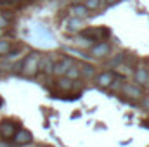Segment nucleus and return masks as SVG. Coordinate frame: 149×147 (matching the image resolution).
I'll return each mask as SVG.
<instances>
[{
	"instance_id": "nucleus-1",
	"label": "nucleus",
	"mask_w": 149,
	"mask_h": 147,
	"mask_svg": "<svg viewBox=\"0 0 149 147\" xmlns=\"http://www.w3.org/2000/svg\"><path fill=\"white\" fill-rule=\"evenodd\" d=\"M38 64H40L38 54H30L24 59V62L21 64V73L24 74V76H33L38 71Z\"/></svg>"
},
{
	"instance_id": "nucleus-2",
	"label": "nucleus",
	"mask_w": 149,
	"mask_h": 147,
	"mask_svg": "<svg viewBox=\"0 0 149 147\" xmlns=\"http://www.w3.org/2000/svg\"><path fill=\"white\" fill-rule=\"evenodd\" d=\"M121 94L132 101H139V99H144V92L139 85L135 83H123L121 85Z\"/></svg>"
},
{
	"instance_id": "nucleus-3",
	"label": "nucleus",
	"mask_w": 149,
	"mask_h": 147,
	"mask_svg": "<svg viewBox=\"0 0 149 147\" xmlns=\"http://www.w3.org/2000/svg\"><path fill=\"white\" fill-rule=\"evenodd\" d=\"M16 130H17V126H16L14 121H10V119H2L0 121V137L3 140H10L14 137Z\"/></svg>"
},
{
	"instance_id": "nucleus-4",
	"label": "nucleus",
	"mask_w": 149,
	"mask_h": 147,
	"mask_svg": "<svg viewBox=\"0 0 149 147\" xmlns=\"http://www.w3.org/2000/svg\"><path fill=\"white\" fill-rule=\"evenodd\" d=\"M12 139H14V142H16L17 146H28V144H31L33 135H31V132L21 128V130H16V133H14Z\"/></svg>"
},
{
	"instance_id": "nucleus-5",
	"label": "nucleus",
	"mask_w": 149,
	"mask_h": 147,
	"mask_svg": "<svg viewBox=\"0 0 149 147\" xmlns=\"http://www.w3.org/2000/svg\"><path fill=\"white\" fill-rule=\"evenodd\" d=\"M114 78H116V74L113 73V71H104V73H101V74L95 76V83H97L99 87H102V88H108L109 85H113Z\"/></svg>"
},
{
	"instance_id": "nucleus-6",
	"label": "nucleus",
	"mask_w": 149,
	"mask_h": 147,
	"mask_svg": "<svg viewBox=\"0 0 149 147\" xmlns=\"http://www.w3.org/2000/svg\"><path fill=\"white\" fill-rule=\"evenodd\" d=\"M73 62L70 59H64V61H59V62H54L52 64V73L56 76H64V73L68 71V68L71 66Z\"/></svg>"
},
{
	"instance_id": "nucleus-7",
	"label": "nucleus",
	"mask_w": 149,
	"mask_h": 147,
	"mask_svg": "<svg viewBox=\"0 0 149 147\" xmlns=\"http://www.w3.org/2000/svg\"><path fill=\"white\" fill-rule=\"evenodd\" d=\"M135 83H137L139 87L148 85L149 83V69H146L144 66H139V68L135 69Z\"/></svg>"
},
{
	"instance_id": "nucleus-8",
	"label": "nucleus",
	"mask_w": 149,
	"mask_h": 147,
	"mask_svg": "<svg viewBox=\"0 0 149 147\" xmlns=\"http://www.w3.org/2000/svg\"><path fill=\"white\" fill-rule=\"evenodd\" d=\"M109 50H111V47H109V43H106V42H101V43H97L95 47H92V55L94 57H104V55H108L109 54Z\"/></svg>"
},
{
	"instance_id": "nucleus-9",
	"label": "nucleus",
	"mask_w": 149,
	"mask_h": 147,
	"mask_svg": "<svg viewBox=\"0 0 149 147\" xmlns=\"http://www.w3.org/2000/svg\"><path fill=\"white\" fill-rule=\"evenodd\" d=\"M56 85H57V88H59L61 92H70V90H71V88L74 87L73 80H70L68 76H59Z\"/></svg>"
},
{
	"instance_id": "nucleus-10",
	"label": "nucleus",
	"mask_w": 149,
	"mask_h": 147,
	"mask_svg": "<svg viewBox=\"0 0 149 147\" xmlns=\"http://www.w3.org/2000/svg\"><path fill=\"white\" fill-rule=\"evenodd\" d=\"M71 14H73V17L83 19V17H87V16H88V9H87L85 5L76 3V5H73V9H71Z\"/></svg>"
},
{
	"instance_id": "nucleus-11",
	"label": "nucleus",
	"mask_w": 149,
	"mask_h": 147,
	"mask_svg": "<svg viewBox=\"0 0 149 147\" xmlns=\"http://www.w3.org/2000/svg\"><path fill=\"white\" fill-rule=\"evenodd\" d=\"M64 76H68L70 80H76V78H80L81 74H80V69H78V66H74V64H71V66L68 68V71L64 73Z\"/></svg>"
},
{
	"instance_id": "nucleus-12",
	"label": "nucleus",
	"mask_w": 149,
	"mask_h": 147,
	"mask_svg": "<svg viewBox=\"0 0 149 147\" xmlns=\"http://www.w3.org/2000/svg\"><path fill=\"white\" fill-rule=\"evenodd\" d=\"M80 74H85V76H88V78H92V76H95V69H94V66L92 64H81V69H80Z\"/></svg>"
},
{
	"instance_id": "nucleus-13",
	"label": "nucleus",
	"mask_w": 149,
	"mask_h": 147,
	"mask_svg": "<svg viewBox=\"0 0 149 147\" xmlns=\"http://www.w3.org/2000/svg\"><path fill=\"white\" fill-rule=\"evenodd\" d=\"M10 52V42L0 40V55H7Z\"/></svg>"
},
{
	"instance_id": "nucleus-14",
	"label": "nucleus",
	"mask_w": 149,
	"mask_h": 147,
	"mask_svg": "<svg viewBox=\"0 0 149 147\" xmlns=\"http://www.w3.org/2000/svg\"><path fill=\"white\" fill-rule=\"evenodd\" d=\"M52 61H49V59H43V64L42 66H38V69H43L45 73H52Z\"/></svg>"
},
{
	"instance_id": "nucleus-15",
	"label": "nucleus",
	"mask_w": 149,
	"mask_h": 147,
	"mask_svg": "<svg viewBox=\"0 0 149 147\" xmlns=\"http://www.w3.org/2000/svg\"><path fill=\"white\" fill-rule=\"evenodd\" d=\"M83 5H85L88 10H94V9H97V7L101 5V0H87Z\"/></svg>"
},
{
	"instance_id": "nucleus-16",
	"label": "nucleus",
	"mask_w": 149,
	"mask_h": 147,
	"mask_svg": "<svg viewBox=\"0 0 149 147\" xmlns=\"http://www.w3.org/2000/svg\"><path fill=\"white\" fill-rule=\"evenodd\" d=\"M7 26V21H5V16H0V28H5Z\"/></svg>"
},
{
	"instance_id": "nucleus-17",
	"label": "nucleus",
	"mask_w": 149,
	"mask_h": 147,
	"mask_svg": "<svg viewBox=\"0 0 149 147\" xmlns=\"http://www.w3.org/2000/svg\"><path fill=\"white\" fill-rule=\"evenodd\" d=\"M0 147H14V146H10L9 142H5V140H2V142H0Z\"/></svg>"
},
{
	"instance_id": "nucleus-18",
	"label": "nucleus",
	"mask_w": 149,
	"mask_h": 147,
	"mask_svg": "<svg viewBox=\"0 0 149 147\" xmlns=\"http://www.w3.org/2000/svg\"><path fill=\"white\" fill-rule=\"evenodd\" d=\"M142 104H144V107L149 111V97H146V99H144V102H142Z\"/></svg>"
},
{
	"instance_id": "nucleus-19",
	"label": "nucleus",
	"mask_w": 149,
	"mask_h": 147,
	"mask_svg": "<svg viewBox=\"0 0 149 147\" xmlns=\"http://www.w3.org/2000/svg\"><path fill=\"white\" fill-rule=\"evenodd\" d=\"M106 2H108V3H109V5H111V3H116V2H118V0H106Z\"/></svg>"
},
{
	"instance_id": "nucleus-20",
	"label": "nucleus",
	"mask_w": 149,
	"mask_h": 147,
	"mask_svg": "<svg viewBox=\"0 0 149 147\" xmlns=\"http://www.w3.org/2000/svg\"><path fill=\"white\" fill-rule=\"evenodd\" d=\"M42 147H49V146H42Z\"/></svg>"
},
{
	"instance_id": "nucleus-21",
	"label": "nucleus",
	"mask_w": 149,
	"mask_h": 147,
	"mask_svg": "<svg viewBox=\"0 0 149 147\" xmlns=\"http://www.w3.org/2000/svg\"><path fill=\"white\" fill-rule=\"evenodd\" d=\"M0 106H2V101H0Z\"/></svg>"
},
{
	"instance_id": "nucleus-22",
	"label": "nucleus",
	"mask_w": 149,
	"mask_h": 147,
	"mask_svg": "<svg viewBox=\"0 0 149 147\" xmlns=\"http://www.w3.org/2000/svg\"><path fill=\"white\" fill-rule=\"evenodd\" d=\"M148 87H149V83H148Z\"/></svg>"
}]
</instances>
